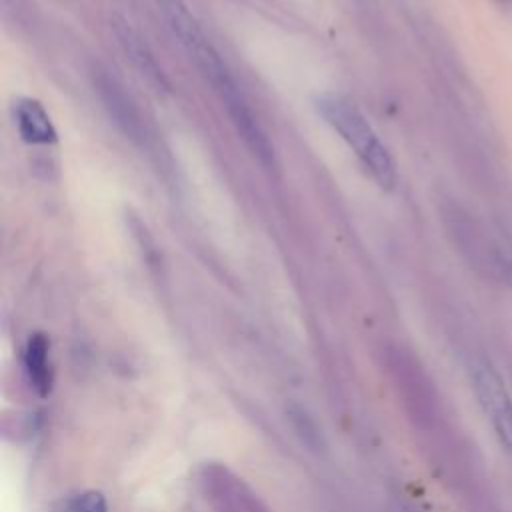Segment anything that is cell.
<instances>
[{
	"label": "cell",
	"mask_w": 512,
	"mask_h": 512,
	"mask_svg": "<svg viewBox=\"0 0 512 512\" xmlns=\"http://www.w3.org/2000/svg\"><path fill=\"white\" fill-rule=\"evenodd\" d=\"M156 4L162 16L166 18L172 34L178 38L186 54L192 58L204 80L212 86L214 94L226 108L230 122L234 124L250 154L258 158L264 166H272L274 148L264 128L260 126L254 110L250 108L230 68L226 66L218 50L212 46V42L206 38L196 16L190 12L188 4L184 0H156Z\"/></svg>",
	"instance_id": "6da1fadb"
},
{
	"label": "cell",
	"mask_w": 512,
	"mask_h": 512,
	"mask_svg": "<svg viewBox=\"0 0 512 512\" xmlns=\"http://www.w3.org/2000/svg\"><path fill=\"white\" fill-rule=\"evenodd\" d=\"M316 112L322 120L344 140V144L354 152L366 172L384 190L396 186V162L390 150L382 144L372 124L364 112L346 96L340 94H320L314 102Z\"/></svg>",
	"instance_id": "7a4b0ae2"
},
{
	"label": "cell",
	"mask_w": 512,
	"mask_h": 512,
	"mask_svg": "<svg viewBox=\"0 0 512 512\" xmlns=\"http://www.w3.org/2000/svg\"><path fill=\"white\" fill-rule=\"evenodd\" d=\"M442 220L454 250L466 260L470 268L490 280H498L508 274L510 266L504 264L498 246L490 240L488 232L466 208L448 202L442 208Z\"/></svg>",
	"instance_id": "3957f363"
},
{
	"label": "cell",
	"mask_w": 512,
	"mask_h": 512,
	"mask_svg": "<svg viewBox=\"0 0 512 512\" xmlns=\"http://www.w3.org/2000/svg\"><path fill=\"white\" fill-rule=\"evenodd\" d=\"M472 386L500 444L512 452V398L498 370L486 358L472 362Z\"/></svg>",
	"instance_id": "277c9868"
},
{
	"label": "cell",
	"mask_w": 512,
	"mask_h": 512,
	"mask_svg": "<svg viewBox=\"0 0 512 512\" xmlns=\"http://www.w3.org/2000/svg\"><path fill=\"white\" fill-rule=\"evenodd\" d=\"M112 32L126 56V60L132 64V68L138 72V76L156 92H168L170 82L162 66L158 64L154 52L144 42V38L126 22L122 16L112 18Z\"/></svg>",
	"instance_id": "5b68a950"
},
{
	"label": "cell",
	"mask_w": 512,
	"mask_h": 512,
	"mask_svg": "<svg viewBox=\"0 0 512 512\" xmlns=\"http://www.w3.org/2000/svg\"><path fill=\"white\" fill-rule=\"evenodd\" d=\"M94 88L102 100V106L106 108L114 124L126 134V138L134 142H144L146 128L130 94H126L124 88L102 70L94 74Z\"/></svg>",
	"instance_id": "8992f818"
},
{
	"label": "cell",
	"mask_w": 512,
	"mask_h": 512,
	"mask_svg": "<svg viewBox=\"0 0 512 512\" xmlns=\"http://www.w3.org/2000/svg\"><path fill=\"white\" fill-rule=\"evenodd\" d=\"M14 124L24 142L42 146L56 142V128L50 114L36 98H20L14 102Z\"/></svg>",
	"instance_id": "52a82bcc"
},
{
	"label": "cell",
	"mask_w": 512,
	"mask_h": 512,
	"mask_svg": "<svg viewBox=\"0 0 512 512\" xmlns=\"http://www.w3.org/2000/svg\"><path fill=\"white\" fill-rule=\"evenodd\" d=\"M50 346L44 334H32L24 350V368L28 380L38 396H48L52 388V370H50Z\"/></svg>",
	"instance_id": "ba28073f"
},
{
	"label": "cell",
	"mask_w": 512,
	"mask_h": 512,
	"mask_svg": "<svg viewBox=\"0 0 512 512\" xmlns=\"http://www.w3.org/2000/svg\"><path fill=\"white\" fill-rule=\"evenodd\" d=\"M286 414H288V420H290L294 432L300 436L302 444H306L312 450H318L322 446V434H320L316 422L312 420V416L300 406H290L286 410Z\"/></svg>",
	"instance_id": "9c48e42d"
},
{
	"label": "cell",
	"mask_w": 512,
	"mask_h": 512,
	"mask_svg": "<svg viewBox=\"0 0 512 512\" xmlns=\"http://www.w3.org/2000/svg\"><path fill=\"white\" fill-rule=\"evenodd\" d=\"M70 512H108V506L100 492L88 490V492H82L76 498H72Z\"/></svg>",
	"instance_id": "30bf717a"
},
{
	"label": "cell",
	"mask_w": 512,
	"mask_h": 512,
	"mask_svg": "<svg viewBox=\"0 0 512 512\" xmlns=\"http://www.w3.org/2000/svg\"><path fill=\"white\" fill-rule=\"evenodd\" d=\"M506 278H508V282H510V286H512V266L508 268V274H506Z\"/></svg>",
	"instance_id": "8fae6325"
}]
</instances>
